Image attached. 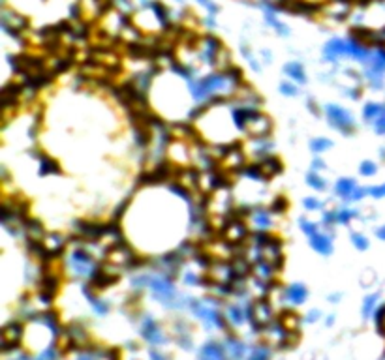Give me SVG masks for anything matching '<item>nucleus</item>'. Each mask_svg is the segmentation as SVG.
<instances>
[{
    "label": "nucleus",
    "mask_w": 385,
    "mask_h": 360,
    "mask_svg": "<svg viewBox=\"0 0 385 360\" xmlns=\"http://www.w3.org/2000/svg\"><path fill=\"white\" fill-rule=\"evenodd\" d=\"M21 336H23V328H21L19 323H10V325L2 330V351L8 353V351L17 347Z\"/></svg>",
    "instance_id": "6"
},
{
    "label": "nucleus",
    "mask_w": 385,
    "mask_h": 360,
    "mask_svg": "<svg viewBox=\"0 0 385 360\" xmlns=\"http://www.w3.org/2000/svg\"><path fill=\"white\" fill-rule=\"evenodd\" d=\"M72 263H73V269L77 274H88V272H94L90 270L94 267L92 257L86 253L85 249H75L72 253Z\"/></svg>",
    "instance_id": "7"
},
{
    "label": "nucleus",
    "mask_w": 385,
    "mask_h": 360,
    "mask_svg": "<svg viewBox=\"0 0 385 360\" xmlns=\"http://www.w3.org/2000/svg\"><path fill=\"white\" fill-rule=\"evenodd\" d=\"M284 72L293 77L295 81H301V83H305L306 81V75H305V70H303V66L299 62H290V64L284 66Z\"/></svg>",
    "instance_id": "18"
},
{
    "label": "nucleus",
    "mask_w": 385,
    "mask_h": 360,
    "mask_svg": "<svg viewBox=\"0 0 385 360\" xmlns=\"http://www.w3.org/2000/svg\"><path fill=\"white\" fill-rule=\"evenodd\" d=\"M86 295H88V293H86ZM88 302L92 304L94 310H96L98 314H107V310H109V306H107L106 302H100V300H98V298H94L92 295H88Z\"/></svg>",
    "instance_id": "29"
},
{
    "label": "nucleus",
    "mask_w": 385,
    "mask_h": 360,
    "mask_svg": "<svg viewBox=\"0 0 385 360\" xmlns=\"http://www.w3.org/2000/svg\"><path fill=\"white\" fill-rule=\"evenodd\" d=\"M57 173H60V165L55 162L53 158H41V165H40V175L43 177V175H57Z\"/></svg>",
    "instance_id": "19"
},
{
    "label": "nucleus",
    "mask_w": 385,
    "mask_h": 360,
    "mask_svg": "<svg viewBox=\"0 0 385 360\" xmlns=\"http://www.w3.org/2000/svg\"><path fill=\"white\" fill-rule=\"evenodd\" d=\"M376 235H378V238H381V240H385V225H383V227H379V229L376 231Z\"/></svg>",
    "instance_id": "40"
},
{
    "label": "nucleus",
    "mask_w": 385,
    "mask_h": 360,
    "mask_svg": "<svg viewBox=\"0 0 385 360\" xmlns=\"http://www.w3.org/2000/svg\"><path fill=\"white\" fill-rule=\"evenodd\" d=\"M40 360H55V351L53 349H47L45 353L40 356Z\"/></svg>",
    "instance_id": "38"
},
{
    "label": "nucleus",
    "mask_w": 385,
    "mask_h": 360,
    "mask_svg": "<svg viewBox=\"0 0 385 360\" xmlns=\"http://www.w3.org/2000/svg\"><path fill=\"white\" fill-rule=\"evenodd\" d=\"M64 236L59 235V233H49V235L43 236V244H45L47 251L51 253L53 257H59V253L64 249Z\"/></svg>",
    "instance_id": "10"
},
{
    "label": "nucleus",
    "mask_w": 385,
    "mask_h": 360,
    "mask_svg": "<svg viewBox=\"0 0 385 360\" xmlns=\"http://www.w3.org/2000/svg\"><path fill=\"white\" fill-rule=\"evenodd\" d=\"M201 360H224V351L216 343H207L201 351Z\"/></svg>",
    "instance_id": "16"
},
{
    "label": "nucleus",
    "mask_w": 385,
    "mask_h": 360,
    "mask_svg": "<svg viewBox=\"0 0 385 360\" xmlns=\"http://www.w3.org/2000/svg\"><path fill=\"white\" fill-rule=\"evenodd\" d=\"M327 117H329V124L334 126L336 130H340L346 135L353 133V130H355V122H353L352 115L339 105H327Z\"/></svg>",
    "instance_id": "2"
},
{
    "label": "nucleus",
    "mask_w": 385,
    "mask_h": 360,
    "mask_svg": "<svg viewBox=\"0 0 385 360\" xmlns=\"http://www.w3.org/2000/svg\"><path fill=\"white\" fill-rule=\"evenodd\" d=\"M299 323H301L299 315L293 314V312H284L282 317H280V325H282L287 332H295L297 327H299Z\"/></svg>",
    "instance_id": "14"
},
{
    "label": "nucleus",
    "mask_w": 385,
    "mask_h": 360,
    "mask_svg": "<svg viewBox=\"0 0 385 360\" xmlns=\"http://www.w3.org/2000/svg\"><path fill=\"white\" fill-rule=\"evenodd\" d=\"M368 193H370L372 197H376V199L385 197V184H381V186H374V188H368Z\"/></svg>",
    "instance_id": "34"
},
{
    "label": "nucleus",
    "mask_w": 385,
    "mask_h": 360,
    "mask_svg": "<svg viewBox=\"0 0 385 360\" xmlns=\"http://www.w3.org/2000/svg\"><path fill=\"white\" fill-rule=\"evenodd\" d=\"M383 107L385 104H366L365 105V109H363V117H365V120H376V118L383 113Z\"/></svg>",
    "instance_id": "20"
},
{
    "label": "nucleus",
    "mask_w": 385,
    "mask_h": 360,
    "mask_svg": "<svg viewBox=\"0 0 385 360\" xmlns=\"http://www.w3.org/2000/svg\"><path fill=\"white\" fill-rule=\"evenodd\" d=\"M151 358H153V360H164L158 353H151Z\"/></svg>",
    "instance_id": "43"
},
{
    "label": "nucleus",
    "mask_w": 385,
    "mask_h": 360,
    "mask_svg": "<svg viewBox=\"0 0 385 360\" xmlns=\"http://www.w3.org/2000/svg\"><path fill=\"white\" fill-rule=\"evenodd\" d=\"M271 128H272L271 120H269L265 115L258 113V115H254V117L248 120L245 131L246 133H250V135H254V137H267L269 131H271Z\"/></svg>",
    "instance_id": "5"
},
{
    "label": "nucleus",
    "mask_w": 385,
    "mask_h": 360,
    "mask_svg": "<svg viewBox=\"0 0 385 360\" xmlns=\"http://www.w3.org/2000/svg\"><path fill=\"white\" fill-rule=\"evenodd\" d=\"M331 146H332V143L329 141V139L318 137V139H314L312 141V150L314 152H323V150H327V148H331Z\"/></svg>",
    "instance_id": "26"
},
{
    "label": "nucleus",
    "mask_w": 385,
    "mask_h": 360,
    "mask_svg": "<svg viewBox=\"0 0 385 360\" xmlns=\"http://www.w3.org/2000/svg\"><path fill=\"white\" fill-rule=\"evenodd\" d=\"M143 336H145L151 343H160V341L164 340V336H162V332H160V328L156 327V323H154L153 319H147L145 321V325H143Z\"/></svg>",
    "instance_id": "13"
},
{
    "label": "nucleus",
    "mask_w": 385,
    "mask_h": 360,
    "mask_svg": "<svg viewBox=\"0 0 385 360\" xmlns=\"http://www.w3.org/2000/svg\"><path fill=\"white\" fill-rule=\"evenodd\" d=\"M352 240H353V246L357 249H361V251H365V249H368V240H366V236L365 235H359V233H353L352 235Z\"/></svg>",
    "instance_id": "27"
},
{
    "label": "nucleus",
    "mask_w": 385,
    "mask_h": 360,
    "mask_svg": "<svg viewBox=\"0 0 385 360\" xmlns=\"http://www.w3.org/2000/svg\"><path fill=\"white\" fill-rule=\"evenodd\" d=\"M252 220H254V223L258 225L259 229H269L271 227V212H267V210H263V209H258V210H254L252 212Z\"/></svg>",
    "instance_id": "15"
},
{
    "label": "nucleus",
    "mask_w": 385,
    "mask_h": 360,
    "mask_svg": "<svg viewBox=\"0 0 385 360\" xmlns=\"http://www.w3.org/2000/svg\"><path fill=\"white\" fill-rule=\"evenodd\" d=\"M376 302H378V295L368 296V298L365 300V306H363V314H365V315H370V312L374 310V306H376Z\"/></svg>",
    "instance_id": "32"
},
{
    "label": "nucleus",
    "mask_w": 385,
    "mask_h": 360,
    "mask_svg": "<svg viewBox=\"0 0 385 360\" xmlns=\"http://www.w3.org/2000/svg\"><path fill=\"white\" fill-rule=\"evenodd\" d=\"M306 182H308L310 188H314V190H318V191L325 188V180L319 177V175H316V173H310V175L306 177Z\"/></svg>",
    "instance_id": "21"
},
{
    "label": "nucleus",
    "mask_w": 385,
    "mask_h": 360,
    "mask_svg": "<svg viewBox=\"0 0 385 360\" xmlns=\"http://www.w3.org/2000/svg\"><path fill=\"white\" fill-rule=\"evenodd\" d=\"M357 216V212L355 210H352V209H342V210H339L336 212V222L339 223H348L352 218H355Z\"/></svg>",
    "instance_id": "24"
},
{
    "label": "nucleus",
    "mask_w": 385,
    "mask_h": 360,
    "mask_svg": "<svg viewBox=\"0 0 385 360\" xmlns=\"http://www.w3.org/2000/svg\"><path fill=\"white\" fill-rule=\"evenodd\" d=\"M186 282H188V283H198L200 280H198V278H196L194 274H188V276H186Z\"/></svg>",
    "instance_id": "41"
},
{
    "label": "nucleus",
    "mask_w": 385,
    "mask_h": 360,
    "mask_svg": "<svg viewBox=\"0 0 385 360\" xmlns=\"http://www.w3.org/2000/svg\"><path fill=\"white\" fill-rule=\"evenodd\" d=\"M305 207L308 210H318L321 209V203H319L318 199H305Z\"/></svg>",
    "instance_id": "36"
},
{
    "label": "nucleus",
    "mask_w": 385,
    "mask_h": 360,
    "mask_svg": "<svg viewBox=\"0 0 385 360\" xmlns=\"http://www.w3.org/2000/svg\"><path fill=\"white\" fill-rule=\"evenodd\" d=\"M258 167L261 171L263 180H265V178H272L278 175L280 171H282V162H280L278 158H265L261 164H258Z\"/></svg>",
    "instance_id": "9"
},
{
    "label": "nucleus",
    "mask_w": 385,
    "mask_h": 360,
    "mask_svg": "<svg viewBox=\"0 0 385 360\" xmlns=\"http://www.w3.org/2000/svg\"><path fill=\"white\" fill-rule=\"evenodd\" d=\"M287 207H290L287 199H285L284 195H280V197H276V199L272 201L271 210H272V212H276V214H282V212H285V210H287Z\"/></svg>",
    "instance_id": "22"
},
{
    "label": "nucleus",
    "mask_w": 385,
    "mask_h": 360,
    "mask_svg": "<svg viewBox=\"0 0 385 360\" xmlns=\"http://www.w3.org/2000/svg\"><path fill=\"white\" fill-rule=\"evenodd\" d=\"M280 90H282V94H285V96H297V88L293 85H290V83H282V85H280Z\"/></svg>",
    "instance_id": "35"
},
{
    "label": "nucleus",
    "mask_w": 385,
    "mask_h": 360,
    "mask_svg": "<svg viewBox=\"0 0 385 360\" xmlns=\"http://www.w3.org/2000/svg\"><path fill=\"white\" fill-rule=\"evenodd\" d=\"M319 314L318 312H310V317H308V321H314V319H318Z\"/></svg>",
    "instance_id": "42"
},
{
    "label": "nucleus",
    "mask_w": 385,
    "mask_h": 360,
    "mask_svg": "<svg viewBox=\"0 0 385 360\" xmlns=\"http://www.w3.org/2000/svg\"><path fill=\"white\" fill-rule=\"evenodd\" d=\"M312 240H310V244H312V248L316 249V251H319L321 255H331L332 253V242H331V238L327 235H321V233H316V235L310 236Z\"/></svg>",
    "instance_id": "11"
},
{
    "label": "nucleus",
    "mask_w": 385,
    "mask_h": 360,
    "mask_svg": "<svg viewBox=\"0 0 385 360\" xmlns=\"http://www.w3.org/2000/svg\"><path fill=\"white\" fill-rule=\"evenodd\" d=\"M314 169H323V167H325V165H323V162H321V160H314Z\"/></svg>",
    "instance_id": "39"
},
{
    "label": "nucleus",
    "mask_w": 385,
    "mask_h": 360,
    "mask_svg": "<svg viewBox=\"0 0 385 360\" xmlns=\"http://www.w3.org/2000/svg\"><path fill=\"white\" fill-rule=\"evenodd\" d=\"M359 171H361L363 177H372V175L378 173V165L374 164V162H363V164L359 165Z\"/></svg>",
    "instance_id": "23"
},
{
    "label": "nucleus",
    "mask_w": 385,
    "mask_h": 360,
    "mask_svg": "<svg viewBox=\"0 0 385 360\" xmlns=\"http://www.w3.org/2000/svg\"><path fill=\"white\" fill-rule=\"evenodd\" d=\"M269 356H271V353H269V349H265V347H258V349H256V351H254L252 360H269Z\"/></svg>",
    "instance_id": "33"
},
{
    "label": "nucleus",
    "mask_w": 385,
    "mask_h": 360,
    "mask_svg": "<svg viewBox=\"0 0 385 360\" xmlns=\"http://www.w3.org/2000/svg\"><path fill=\"white\" fill-rule=\"evenodd\" d=\"M231 83V79L227 73H214V75H209V77L201 79L198 81L196 85H194V98L196 99H205V98H213L214 94L220 90V88H224L226 85Z\"/></svg>",
    "instance_id": "1"
},
{
    "label": "nucleus",
    "mask_w": 385,
    "mask_h": 360,
    "mask_svg": "<svg viewBox=\"0 0 385 360\" xmlns=\"http://www.w3.org/2000/svg\"><path fill=\"white\" fill-rule=\"evenodd\" d=\"M299 225H301V229L305 231L308 236H312V235H316V233H318V225H316V223H312V222H308V220H305V218H303V220H299Z\"/></svg>",
    "instance_id": "28"
},
{
    "label": "nucleus",
    "mask_w": 385,
    "mask_h": 360,
    "mask_svg": "<svg viewBox=\"0 0 385 360\" xmlns=\"http://www.w3.org/2000/svg\"><path fill=\"white\" fill-rule=\"evenodd\" d=\"M374 130H376L378 135H385V107H383V113L374 120Z\"/></svg>",
    "instance_id": "30"
},
{
    "label": "nucleus",
    "mask_w": 385,
    "mask_h": 360,
    "mask_svg": "<svg viewBox=\"0 0 385 360\" xmlns=\"http://www.w3.org/2000/svg\"><path fill=\"white\" fill-rule=\"evenodd\" d=\"M366 193H368V190H366V188H355V191L352 193V199H353V201H359V199H363Z\"/></svg>",
    "instance_id": "37"
},
{
    "label": "nucleus",
    "mask_w": 385,
    "mask_h": 360,
    "mask_svg": "<svg viewBox=\"0 0 385 360\" xmlns=\"http://www.w3.org/2000/svg\"><path fill=\"white\" fill-rule=\"evenodd\" d=\"M246 238H248V227H246L245 222H240L239 218L235 216V212H233L229 222L224 223V240L229 242L231 246H235V244L245 242Z\"/></svg>",
    "instance_id": "3"
},
{
    "label": "nucleus",
    "mask_w": 385,
    "mask_h": 360,
    "mask_svg": "<svg viewBox=\"0 0 385 360\" xmlns=\"http://www.w3.org/2000/svg\"><path fill=\"white\" fill-rule=\"evenodd\" d=\"M306 295H308V293H306V287L301 285V283H293V285H290V287L285 289V296H287L293 304H303Z\"/></svg>",
    "instance_id": "12"
},
{
    "label": "nucleus",
    "mask_w": 385,
    "mask_h": 360,
    "mask_svg": "<svg viewBox=\"0 0 385 360\" xmlns=\"http://www.w3.org/2000/svg\"><path fill=\"white\" fill-rule=\"evenodd\" d=\"M374 319H376V327H378L379 332H385V304L379 306L374 314Z\"/></svg>",
    "instance_id": "25"
},
{
    "label": "nucleus",
    "mask_w": 385,
    "mask_h": 360,
    "mask_svg": "<svg viewBox=\"0 0 385 360\" xmlns=\"http://www.w3.org/2000/svg\"><path fill=\"white\" fill-rule=\"evenodd\" d=\"M229 319H231L235 325H240V323L245 321V312L240 308H231L229 310Z\"/></svg>",
    "instance_id": "31"
},
{
    "label": "nucleus",
    "mask_w": 385,
    "mask_h": 360,
    "mask_svg": "<svg viewBox=\"0 0 385 360\" xmlns=\"http://www.w3.org/2000/svg\"><path fill=\"white\" fill-rule=\"evenodd\" d=\"M353 191H355V180H352V178H340L336 182V193L340 197H350L352 199Z\"/></svg>",
    "instance_id": "17"
},
{
    "label": "nucleus",
    "mask_w": 385,
    "mask_h": 360,
    "mask_svg": "<svg viewBox=\"0 0 385 360\" xmlns=\"http://www.w3.org/2000/svg\"><path fill=\"white\" fill-rule=\"evenodd\" d=\"M250 314H252V321L256 328H265L272 319V308L265 298L256 302L252 306V312H250Z\"/></svg>",
    "instance_id": "4"
},
{
    "label": "nucleus",
    "mask_w": 385,
    "mask_h": 360,
    "mask_svg": "<svg viewBox=\"0 0 385 360\" xmlns=\"http://www.w3.org/2000/svg\"><path fill=\"white\" fill-rule=\"evenodd\" d=\"M117 280H119V274H111L109 270L96 269L92 272V280H90V283H92L96 289H104V287H109V285H113Z\"/></svg>",
    "instance_id": "8"
}]
</instances>
